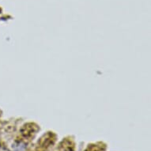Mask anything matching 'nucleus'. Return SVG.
I'll list each match as a JSON object with an SVG mask.
<instances>
[{"mask_svg": "<svg viewBox=\"0 0 151 151\" xmlns=\"http://www.w3.org/2000/svg\"><path fill=\"white\" fill-rule=\"evenodd\" d=\"M0 151H10L6 147L3 146H0Z\"/></svg>", "mask_w": 151, "mask_h": 151, "instance_id": "2", "label": "nucleus"}, {"mask_svg": "<svg viewBox=\"0 0 151 151\" xmlns=\"http://www.w3.org/2000/svg\"><path fill=\"white\" fill-rule=\"evenodd\" d=\"M14 151H25L26 149V145L23 143L22 142H20L15 144L14 146Z\"/></svg>", "mask_w": 151, "mask_h": 151, "instance_id": "1", "label": "nucleus"}]
</instances>
